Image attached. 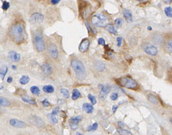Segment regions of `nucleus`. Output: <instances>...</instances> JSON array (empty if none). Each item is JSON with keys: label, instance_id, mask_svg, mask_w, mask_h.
I'll return each mask as SVG.
<instances>
[{"label": "nucleus", "instance_id": "6e6552de", "mask_svg": "<svg viewBox=\"0 0 172 135\" xmlns=\"http://www.w3.org/2000/svg\"><path fill=\"white\" fill-rule=\"evenodd\" d=\"M48 53L54 59H56L59 56V51L55 44L54 43H50L48 48Z\"/></svg>", "mask_w": 172, "mask_h": 135}, {"label": "nucleus", "instance_id": "f8f14e48", "mask_svg": "<svg viewBox=\"0 0 172 135\" xmlns=\"http://www.w3.org/2000/svg\"><path fill=\"white\" fill-rule=\"evenodd\" d=\"M41 70L45 75H50L52 73L53 68L52 66L48 63H44L41 65Z\"/></svg>", "mask_w": 172, "mask_h": 135}, {"label": "nucleus", "instance_id": "a878e982", "mask_svg": "<svg viewBox=\"0 0 172 135\" xmlns=\"http://www.w3.org/2000/svg\"><path fill=\"white\" fill-rule=\"evenodd\" d=\"M96 68L99 71H102L105 68V65L102 62H98L96 63Z\"/></svg>", "mask_w": 172, "mask_h": 135}, {"label": "nucleus", "instance_id": "4be33fe9", "mask_svg": "<svg viewBox=\"0 0 172 135\" xmlns=\"http://www.w3.org/2000/svg\"><path fill=\"white\" fill-rule=\"evenodd\" d=\"M10 105V101L5 98L0 96V106L7 107Z\"/></svg>", "mask_w": 172, "mask_h": 135}, {"label": "nucleus", "instance_id": "473e14b6", "mask_svg": "<svg viewBox=\"0 0 172 135\" xmlns=\"http://www.w3.org/2000/svg\"><path fill=\"white\" fill-rule=\"evenodd\" d=\"M166 49L169 53H171L172 52V40L170 39L166 44Z\"/></svg>", "mask_w": 172, "mask_h": 135}, {"label": "nucleus", "instance_id": "393cba45", "mask_svg": "<svg viewBox=\"0 0 172 135\" xmlns=\"http://www.w3.org/2000/svg\"><path fill=\"white\" fill-rule=\"evenodd\" d=\"M117 132L121 135H132V133H131L129 131L126 130V129H124L121 128H118L117 129Z\"/></svg>", "mask_w": 172, "mask_h": 135}, {"label": "nucleus", "instance_id": "9b49d317", "mask_svg": "<svg viewBox=\"0 0 172 135\" xmlns=\"http://www.w3.org/2000/svg\"><path fill=\"white\" fill-rule=\"evenodd\" d=\"M90 46V41L88 39H85L81 41L79 46V50L81 52H86L88 50Z\"/></svg>", "mask_w": 172, "mask_h": 135}, {"label": "nucleus", "instance_id": "f3484780", "mask_svg": "<svg viewBox=\"0 0 172 135\" xmlns=\"http://www.w3.org/2000/svg\"><path fill=\"white\" fill-rule=\"evenodd\" d=\"M148 97V100L150 103L154 104V105H158L159 103V100L158 98L153 94H149L147 96Z\"/></svg>", "mask_w": 172, "mask_h": 135}, {"label": "nucleus", "instance_id": "20e7f679", "mask_svg": "<svg viewBox=\"0 0 172 135\" xmlns=\"http://www.w3.org/2000/svg\"><path fill=\"white\" fill-rule=\"evenodd\" d=\"M118 85L129 89H136L138 87V83L136 81L129 77H124L116 80Z\"/></svg>", "mask_w": 172, "mask_h": 135}, {"label": "nucleus", "instance_id": "6ab92c4d", "mask_svg": "<svg viewBox=\"0 0 172 135\" xmlns=\"http://www.w3.org/2000/svg\"><path fill=\"white\" fill-rule=\"evenodd\" d=\"M106 29H107V31H108L110 33L113 34L114 35H116L117 34V32L116 30V29H114V27L111 24L108 23L106 26L105 27Z\"/></svg>", "mask_w": 172, "mask_h": 135}, {"label": "nucleus", "instance_id": "c756f323", "mask_svg": "<svg viewBox=\"0 0 172 135\" xmlns=\"http://www.w3.org/2000/svg\"><path fill=\"white\" fill-rule=\"evenodd\" d=\"M88 99L90 100L91 101V104L93 105H95L96 103H97V100H96V98L94 96H93V95L91 94H89L88 96Z\"/></svg>", "mask_w": 172, "mask_h": 135}, {"label": "nucleus", "instance_id": "de8ad7c7", "mask_svg": "<svg viewBox=\"0 0 172 135\" xmlns=\"http://www.w3.org/2000/svg\"><path fill=\"white\" fill-rule=\"evenodd\" d=\"M147 29H148L150 31H151V30H152V28L151 27H148V28H147Z\"/></svg>", "mask_w": 172, "mask_h": 135}, {"label": "nucleus", "instance_id": "0eeeda50", "mask_svg": "<svg viewBox=\"0 0 172 135\" xmlns=\"http://www.w3.org/2000/svg\"><path fill=\"white\" fill-rule=\"evenodd\" d=\"M82 117L78 116L72 117L69 120L70 126L71 129L73 130H76L78 128V124L82 120Z\"/></svg>", "mask_w": 172, "mask_h": 135}, {"label": "nucleus", "instance_id": "49530a36", "mask_svg": "<svg viewBox=\"0 0 172 135\" xmlns=\"http://www.w3.org/2000/svg\"><path fill=\"white\" fill-rule=\"evenodd\" d=\"M12 69H14V70H16V68H17V67H16V66H15V65H12Z\"/></svg>", "mask_w": 172, "mask_h": 135}, {"label": "nucleus", "instance_id": "c9c22d12", "mask_svg": "<svg viewBox=\"0 0 172 135\" xmlns=\"http://www.w3.org/2000/svg\"><path fill=\"white\" fill-rule=\"evenodd\" d=\"M59 107H55V108H54V109L52 110L51 114V115H52V116H56L57 114H58V112H59Z\"/></svg>", "mask_w": 172, "mask_h": 135}, {"label": "nucleus", "instance_id": "a211bd4d", "mask_svg": "<svg viewBox=\"0 0 172 135\" xmlns=\"http://www.w3.org/2000/svg\"><path fill=\"white\" fill-rule=\"evenodd\" d=\"M43 90L47 94H52L54 91V88L52 85L49 84V85H45L43 87Z\"/></svg>", "mask_w": 172, "mask_h": 135}, {"label": "nucleus", "instance_id": "f704fd0d", "mask_svg": "<svg viewBox=\"0 0 172 135\" xmlns=\"http://www.w3.org/2000/svg\"><path fill=\"white\" fill-rule=\"evenodd\" d=\"M110 99L112 101H116L117 100L118 98V94L116 92H114L113 94H111V95L110 96Z\"/></svg>", "mask_w": 172, "mask_h": 135}, {"label": "nucleus", "instance_id": "4c0bfd02", "mask_svg": "<svg viewBox=\"0 0 172 135\" xmlns=\"http://www.w3.org/2000/svg\"><path fill=\"white\" fill-rule=\"evenodd\" d=\"M98 43L99 45H101L105 46L106 45L105 40L103 38H99L98 40Z\"/></svg>", "mask_w": 172, "mask_h": 135}, {"label": "nucleus", "instance_id": "dca6fc26", "mask_svg": "<svg viewBox=\"0 0 172 135\" xmlns=\"http://www.w3.org/2000/svg\"><path fill=\"white\" fill-rule=\"evenodd\" d=\"M123 16L124 17V18L125 19L126 21L129 23V22H133V16L132 14L131 13V12L128 10H124L123 11Z\"/></svg>", "mask_w": 172, "mask_h": 135}, {"label": "nucleus", "instance_id": "39448f33", "mask_svg": "<svg viewBox=\"0 0 172 135\" xmlns=\"http://www.w3.org/2000/svg\"><path fill=\"white\" fill-rule=\"evenodd\" d=\"M35 44L37 50L38 52H42L45 49V43L41 35L37 33L35 37Z\"/></svg>", "mask_w": 172, "mask_h": 135}, {"label": "nucleus", "instance_id": "ddd939ff", "mask_svg": "<svg viewBox=\"0 0 172 135\" xmlns=\"http://www.w3.org/2000/svg\"><path fill=\"white\" fill-rule=\"evenodd\" d=\"M145 52L152 56H156L158 53V49L156 47L152 45L147 46L145 48Z\"/></svg>", "mask_w": 172, "mask_h": 135}, {"label": "nucleus", "instance_id": "b1692460", "mask_svg": "<svg viewBox=\"0 0 172 135\" xmlns=\"http://www.w3.org/2000/svg\"><path fill=\"white\" fill-rule=\"evenodd\" d=\"M30 91L33 95H36V96L39 95L41 92V91L40 89L39 88V87H38L37 86H35L31 87Z\"/></svg>", "mask_w": 172, "mask_h": 135}, {"label": "nucleus", "instance_id": "a18cd8bd", "mask_svg": "<svg viewBox=\"0 0 172 135\" xmlns=\"http://www.w3.org/2000/svg\"><path fill=\"white\" fill-rule=\"evenodd\" d=\"M118 126H119V127H122L124 126V124L122 123V122L119 121V122H118Z\"/></svg>", "mask_w": 172, "mask_h": 135}, {"label": "nucleus", "instance_id": "8fccbe9b", "mask_svg": "<svg viewBox=\"0 0 172 135\" xmlns=\"http://www.w3.org/2000/svg\"><path fill=\"white\" fill-rule=\"evenodd\" d=\"M3 89V87H0V90H1L2 89Z\"/></svg>", "mask_w": 172, "mask_h": 135}, {"label": "nucleus", "instance_id": "3c124183", "mask_svg": "<svg viewBox=\"0 0 172 135\" xmlns=\"http://www.w3.org/2000/svg\"><path fill=\"white\" fill-rule=\"evenodd\" d=\"M136 1H143V0H136Z\"/></svg>", "mask_w": 172, "mask_h": 135}, {"label": "nucleus", "instance_id": "e433bc0d", "mask_svg": "<svg viewBox=\"0 0 172 135\" xmlns=\"http://www.w3.org/2000/svg\"><path fill=\"white\" fill-rule=\"evenodd\" d=\"M85 25H86V27L87 29L88 33H90V32H92V29H91V27L90 26V23L88 21H86L85 22Z\"/></svg>", "mask_w": 172, "mask_h": 135}, {"label": "nucleus", "instance_id": "7c9ffc66", "mask_svg": "<svg viewBox=\"0 0 172 135\" xmlns=\"http://www.w3.org/2000/svg\"><path fill=\"white\" fill-rule=\"evenodd\" d=\"M22 99L23 100V101L24 102L28 103L29 104H31V105H36L37 103L36 101L34 100H32V99H26V98H22Z\"/></svg>", "mask_w": 172, "mask_h": 135}, {"label": "nucleus", "instance_id": "9d476101", "mask_svg": "<svg viewBox=\"0 0 172 135\" xmlns=\"http://www.w3.org/2000/svg\"><path fill=\"white\" fill-rule=\"evenodd\" d=\"M10 124L14 128H22L26 126V123L16 119H11L10 120Z\"/></svg>", "mask_w": 172, "mask_h": 135}, {"label": "nucleus", "instance_id": "c03bdc74", "mask_svg": "<svg viewBox=\"0 0 172 135\" xmlns=\"http://www.w3.org/2000/svg\"><path fill=\"white\" fill-rule=\"evenodd\" d=\"M12 80H13V78L12 77H9L7 78V82L8 83H11L12 82Z\"/></svg>", "mask_w": 172, "mask_h": 135}, {"label": "nucleus", "instance_id": "4468645a", "mask_svg": "<svg viewBox=\"0 0 172 135\" xmlns=\"http://www.w3.org/2000/svg\"><path fill=\"white\" fill-rule=\"evenodd\" d=\"M8 58L13 62H19L21 60V55L14 51H11L8 53Z\"/></svg>", "mask_w": 172, "mask_h": 135}, {"label": "nucleus", "instance_id": "bb28decb", "mask_svg": "<svg viewBox=\"0 0 172 135\" xmlns=\"http://www.w3.org/2000/svg\"><path fill=\"white\" fill-rule=\"evenodd\" d=\"M60 92L62 94V95L65 98H67V99L69 98L70 94H69V91L67 89H65V88H62L60 90Z\"/></svg>", "mask_w": 172, "mask_h": 135}, {"label": "nucleus", "instance_id": "79ce46f5", "mask_svg": "<svg viewBox=\"0 0 172 135\" xmlns=\"http://www.w3.org/2000/svg\"><path fill=\"white\" fill-rule=\"evenodd\" d=\"M118 108V105H113L112 107V111L113 113H115V112L116 111V110H117Z\"/></svg>", "mask_w": 172, "mask_h": 135}, {"label": "nucleus", "instance_id": "f03ea898", "mask_svg": "<svg viewBox=\"0 0 172 135\" xmlns=\"http://www.w3.org/2000/svg\"><path fill=\"white\" fill-rule=\"evenodd\" d=\"M71 65L73 71L75 72L76 77L78 79L84 80L86 78L87 72L83 62L75 59L71 61Z\"/></svg>", "mask_w": 172, "mask_h": 135}, {"label": "nucleus", "instance_id": "2eb2a0df", "mask_svg": "<svg viewBox=\"0 0 172 135\" xmlns=\"http://www.w3.org/2000/svg\"><path fill=\"white\" fill-rule=\"evenodd\" d=\"M83 109L84 110H85L87 114H91L93 113L94 108L92 104H89V103H85L83 105Z\"/></svg>", "mask_w": 172, "mask_h": 135}, {"label": "nucleus", "instance_id": "c85d7f7f", "mask_svg": "<svg viewBox=\"0 0 172 135\" xmlns=\"http://www.w3.org/2000/svg\"><path fill=\"white\" fill-rule=\"evenodd\" d=\"M164 12L166 15L169 17V18H171L172 16V8L170 6H168L165 8Z\"/></svg>", "mask_w": 172, "mask_h": 135}, {"label": "nucleus", "instance_id": "412c9836", "mask_svg": "<svg viewBox=\"0 0 172 135\" xmlns=\"http://www.w3.org/2000/svg\"><path fill=\"white\" fill-rule=\"evenodd\" d=\"M7 71H8V68H7V67L5 65L3 66L2 67L1 69L0 70V78L2 79V80H4L5 76L6 75L7 72Z\"/></svg>", "mask_w": 172, "mask_h": 135}, {"label": "nucleus", "instance_id": "58836bf2", "mask_svg": "<svg viewBox=\"0 0 172 135\" xmlns=\"http://www.w3.org/2000/svg\"><path fill=\"white\" fill-rule=\"evenodd\" d=\"M42 105L44 107H48L50 106V103L48 101V100L47 99H45L43 101H42Z\"/></svg>", "mask_w": 172, "mask_h": 135}, {"label": "nucleus", "instance_id": "09e8293b", "mask_svg": "<svg viewBox=\"0 0 172 135\" xmlns=\"http://www.w3.org/2000/svg\"><path fill=\"white\" fill-rule=\"evenodd\" d=\"M76 134H80V135H81V134H82L81 133H80V132H77Z\"/></svg>", "mask_w": 172, "mask_h": 135}, {"label": "nucleus", "instance_id": "7ed1b4c3", "mask_svg": "<svg viewBox=\"0 0 172 135\" xmlns=\"http://www.w3.org/2000/svg\"><path fill=\"white\" fill-rule=\"evenodd\" d=\"M109 22L108 16L104 13H98L94 15L91 18V22L93 25L97 27L104 28Z\"/></svg>", "mask_w": 172, "mask_h": 135}, {"label": "nucleus", "instance_id": "423d86ee", "mask_svg": "<svg viewBox=\"0 0 172 135\" xmlns=\"http://www.w3.org/2000/svg\"><path fill=\"white\" fill-rule=\"evenodd\" d=\"M44 19V15L40 13H35L32 14L29 18V22L32 24H40L42 23Z\"/></svg>", "mask_w": 172, "mask_h": 135}, {"label": "nucleus", "instance_id": "cd10ccee", "mask_svg": "<svg viewBox=\"0 0 172 135\" xmlns=\"http://www.w3.org/2000/svg\"><path fill=\"white\" fill-rule=\"evenodd\" d=\"M98 127V124L97 122H95L93 124L92 126H89L87 128V130L88 131H95Z\"/></svg>", "mask_w": 172, "mask_h": 135}, {"label": "nucleus", "instance_id": "72a5a7b5", "mask_svg": "<svg viewBox=\"0 0 172 135\" xmlns=\"http://www.w3.org/2000/svg\"><path fill=\"white\" fill-rule=\"evenodd\" d=\"M9 7H10V3L9 2H6V1H4L3 3V4H2V8H3V10L6 11V10H7L8 9H9Z\"/></svg>", "mask_w": 172, "mask_h": 135}, {"label": "nucleus", "instance_id": "5701e85b", "mask_svg": "<svg viewBox=\"0 0 172 135\" xmlns=\"http://www.w3.org/2000/svg\"><path fill=\"white\" fill-rule=\"evenodd\" d=\"M30 78L28 75H23L20 79V83L23 85H25L29 82Z\"/></svg>", "mask_w": 172, "mask_h": 135}, {"label": "nucleus", "instance_id": "aec40b11", "mask_svg": "<svg viewBox=\"0 0 172 135\" xmlns=\"http://www.w3.org/2000/svg\"><path fill=\"white\" fill-rule=\"evenodd\" d=\"M81 96V93L79 90L77 89H74L72 91V95L71 98L73 100H77Z\"/></svg>", "mask_w": 172, "mask_h": 135}, {"label": "nucleus", "instance_id": "37998d69", "mask_svg": "<svg viewBox=\"0 0 172 135\" xmlns=\"http://www.w3.org/2000/svg\"><path fill=\"white\" fill-rule=\"evenodd\" d=\"M60 1L61 0H51V3L53 5H56L58 4L60 2Z\"/></svg>", "mask_w": 172, "mask_h": 135}, {"label": "nucleus", "instance_id": "f257e3e1", "mask_svg": "<svg viewBox=\"0 0 172 135\" xmlns=\"http://www.w3.org/2000/svg\"><path fill=\"white\" fill-rule=\"evenodd\" d=\"M11 39L16 43H21L26 38V33L23 25L21 23L13 24L9 31Z\"/></svg>", "mask_w": 172, "mask_h": 135}, {"label": "nucleus", "instance_id": "1a4fd4ad", "mask_svg": "<svg viewBox=\"0 0 172 135\" xmlns=\"http://www.w3.org/2000/svg\"><path fill=\"white\" fill-rule=\"evenodd\" d=\"M111 87L109 84L101 86V91L99 93V97L102 99H106L107 95L110 92Z\"/></svg>", "mask_w": 172, "mask_h": 135}, {"label": "nucleus", "instance_id": "ea45409f", "mask_svg": "<svg viewBox=\"0 0 172 135\" xmlns=\"http://www.w3.org/2000/svg\"><path fill=\"white\" fill-rule=\"evenodd\" d=\"M51 119L54 123H57L58 122V120L57 119L56 116H52L51 115Z\"/></svg>", "mask_w": 172, "mask_h": 135}, {"label": "nucleus", "instance_id": "2f4dec72", "mask_svg": "<svg viewBox=\"0 0 172 135\" xmlns=\"http://www.w3.org/2000/svg\"><path fill=\"white\" fill-rule=\"evenodd\" d=\"M122 23H123V20H122V19H117L115 20V21H114V24H115L116 25V26L117 27V28H119L120 27Z\"/></svg>", "mask_w": 172, "mask_h": 135}, {"label": "nucleus", "instance_id": "a19ab883", "mask_svg": "<svg viewBox=\"0 0 172 135\" xmlns=\"http://www.w3.org/2000/svg\"><path fill=\"white\" fill-rule=\"evenodd\" d=\"M122 37H118L117 38V46L118 47H120L122 44Z\"/></svg>", "mask_w": 172, "mask_h": 135}]
</instances>
